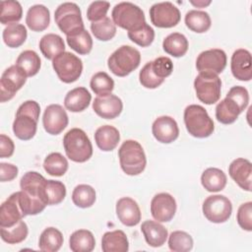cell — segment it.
Returning <instances> with one entry per match:
<instances>
[{
	"label": "cell",
	"mask_w": 252,
	"mask_h": 252,
	"mask_svg": "<svg viewBox=\"0 0 252 252\" xmlns=\"http://www.w3.org/2000/svg\"><path fill=\"white\" fill-rule=\"evenodd\" d=\"M45 182L46 179L36 171H28L21 178V191H18V195L25 216L37 215L48 205Z\"/></svg>",
	"instance_id": "6da1fadb"
},
{
	"label": "cell",
	"mask_w": 252,
	"mask_h": 252,
	"mask_svg": "<svg viewBox=\"0 0 252 252\" xmlns=\"http://www.w3.org/2000/svg\"><path fill=\"white\" fill-rule=\"evenodd\" d=\"M40 114L39 104L34 100H27L22 103L13 122V132L15 136L23 141L33 138L36 133L37 121Z\"/></svg>",
	"instance_id": "7a4b0ae2"
},
{
	"label": "cell",
	"mask_w": 252,
	"mask_h": 252,
	"mask_svg": "<svg viewBox=\"0 0 252 252\" xmlns=\"http://www.w3.org/2000/svg\"><path fill=\"white\" fill-rule=\"evenodd\" d=\"M121 169L127 175H138L146 167L147 159L143 147L135 140H126L118 150Z\"/></svg>",
	"instance_id": "3957f363"
},
{
	"label": "cell",
	"mask_w": 252,
	"mask_h": 252,
	"mask_svg": "<svg viewBox=\"0 0 252 252\" xmlns=\"http://www.w3.org/2000/svg\"><path fill=\"white\" fill-rule=\"evenodd\" d=\"M63 147L67 158L75 162H85L93 156L92 143L80 128H72L64 135Z\"/></svg>",
	"instance_id": "277c9868"
},
{
	"label": "cell",
	"mask_w": 252,
	"mask_h": 252,
	"mask_svg": "<svg viewBox=\"0 0 252 252\" xmlns=\"http://www.w3.org/2000/svg\"><path fill=\"white\" fill-rule=\"evenodd\" d=\"M184 124L188 133L195 138H207L213 134L215 126L207 110L199 104H190L184 109Z\"/></svg>",
	"instance_id": "5b68a950"
},
{
	"label": "cell",
	"mask_w": 252,
	"mask_h": 252,
	"mask_svg": "<svg viewBox=\"0 0 252 252\" xmlns=\"http://www.w3.org/2000/svg\"><path fill=\"white\" fill-rule=\"evenodd\" d=\"M141 53L130 45H121L107 59L109 70L118 77H125L138 68Z\"/></svg>",
	"instance_id": "8992f818"
},
{
	"label": "cell",
	"mask_w": 252,
	"mask_h": 252,
	"mask_svg": "<svg viewBox=\"0 0 252 252\" xmlns=\"http://www.w3.org/2000/svg\"><path fill=\"white\" fill-rule=\"evenodd\" d=\"M173 71V63L169 57L160 56L146 63L139 74V80L143 87L156 89L159 87L164 79Z\"/></svg>",
	"instance_id": "52a82bcc"
},
{
	"label": "cell",
	"mask_w": 252,
	"mask_h": 252,
	"mask_svg": "<svg viewBox=\"0 0 252 252\" xmlns=\"http://www.w3.org/2000/svg\"><path fill=\"white\" fill-rule=\"evenodd\" d=\"M111 16L115 26L128 32L136 30L146 23L143 10L131 2H120L116 4L112 9Z\"/></svg>",
	"instance_id": "ba28073f"
},
{
	"label": "cell",
	"mask_w": 252,
	"mask_h": 252,
	"mask_svg": "<svg viewBox=\"0 0 252 252\" xmlns=\"http://www.w3.org/2000/svg\"><path fill=\"white\" fill-rule=\"evenodd\" d=\"M194 89L200 101L205 104H214L220 97L221 81L217 74L201 72L195 78Z\"/></svg>",
	"instance_id": "9c48e42d"
},
{
	"label": "cell",
	"mask_w": 252,
	"mask_h": 252,
	"mask_svg": "<svg viewBox=\"0 0 252 252\" xmlns=\"http://www.w3.org/2000/svg\"><path fill=\"white\" fill-rule=\"evenodd\" d=\"M52 67L60 81L66 84L77 81L83 71L82 60L75 54L64 51L52 60Z\"/></svg>",
	"instance_id": "30bf717a"
},
{
	"label": "cell",
	"mask_w": 252,
	"mask_h": 252,
	"mask_svg": "<svg viewBox=\"0 0 252 252\" xmlns=\"http://www.w3.org/2000/svg\"><path fill=\"white\" fill-rule=\"evenodd\" d=\"M202 211L205 218L214 223L226 221L232 213L230 200L223 195H212L206 198L203 203Z\"/></svg>",
	"instance_id": "8fae6325"
},
{
	"label": "cell",
	"mask_w": 252,
	"mask_h": 252,
	"mask_svg": "<svg viewBox=\"0 0 252 252\" xmlns=\"http://www.w3.org/2000/svg\"><path fill=\"white\" fill-rule=\"evenodd\" d=\"M54 20L60 31L66 35L78 28H84L81 10L73 2L60 4L55 10Z\"/></svg>",
	"instance_id": "7c38bea8"
},
{
	"label": "cell",
	"mask_w": 252,
	"mask_h": 252,
	"mask_svg": "<svg viewBox=\"0 0 252 252\" xmlns=\"http://www.w3.org/2000/svg\"><path fill=\"white\" fill-rule=\"evenodd\" d=\"M27 74L18 65H12L7 68L0 79V96L1 102L12 99L16 93L25 85Z\"/></svg>",
	"instance_id": "4fadbf2b"
},
{
	"label": "cell",
	"mask_w": 252,
	"mask_h": 252,
	"mask_svg": "<svg viewBox=\"0 0 252 252\" xmlns=\"http://www.w3.org/2000/svg\"><path fill=\"white\" fill-rule=\"evenodd\" d=\"M150 19L154 26L158 28L175 27L181 19L179 9L171 2L155 3L150 8Z\"/></svg>",
	"instance_id": "5bb4252c"
},
{
	"label": "cell",
	"mask_w": 252,
	"mask_h": 252,
	"mask_svg": "<svg viewBox=\"0 0 252 252\" xmlns=\"http://www.w3.org/2000/svg\"><path fill=\"white\" fill-rule=\"evenodd\" d=\"M226 66V54L222 49L213 48L201 52L196 60V68L201 72H211L219 75Z\"/></svg>",
	"instance_id": "9a60e30c"
},
{
	"label": "cell",
	"mask_w": 252,
	"mask_h": 252,
	"mask_svg": "<svg viewBox=\"0 0 252 252\" xmlns=\"http://www.w3.org/2000/svg\"><path fill=\"white\" fill-rule=\"evenodd\" d=\"M176 213V201L169 193H158L151 201V214L159 222L170 221Z\"/></svg>",
	"instance_id": "2e32d148"
},
{
	"label": "cell",
	"mask_w": 252,
	"mask_h": 252,
	"mask_svg": "<svg viewBox=\"0 0 252 252\" xmlns=\"http://www.w3.org/2000/svg\"><path fill=\"white\" fill-rule=\"evenodd\" d=\"M69 119L66 110L60 104L48 105L42 116L44 130L50 135L60 134L68 125Z\"/></svg>",
	"instance_id": "e0dca14e"
},
{
	"label": "cell",
	"mask_w": 252,
	"mask_h": 252,
	"mask_svg": "<svg viewBox=\"0 0 252 252\" xmlns=\"http://www.w3.org/2000/svg\"><path fill=\"white\" fill-rule=\"evenodd\" d=\"M152 133L158 142L169 144L178 138L179 128L177 122L172 117L162 115L154 121Z\"/></svg>",
	"instance_id": "ac0fdd59"
},
{
	"label": "cell",
	"mask_w": 252,
	"mask_h": 252,
	"mask_svg": "<svg viewBox=\"0 0 252 252\" xmlns=\"http://www.w3.org/2000/svg\"><path fill=\"white\" fill-rule=\"evenodd\" d=\"M94 111L101 118L114 119L123 109L122 100L115 94L96 96L93 102Z\"/></svg>",
	"instance_id": "d6986e66"
},
{
	"label": "cell",
	"mask_w": 252,
	"mask_h": 252,
	"mask_svg": "<svg viewBox=\"0 0 252 252\" xmlns=\"http://www.w3.org/2000/svg\"><path fill=\"white\" fill-rule=\"evenodd\" d=\"M25 217L20 205L18 192H15L0 207V227L12 226Z\"/></svg>",
	"instance_id": "ffe728a7"
},
{
	"label": "cell",
	"mask_w": 252,
	"mask_h": 252,
	"mask_svg": "<svg viewBox=\"0 0 252 252\" xmlns=\"http://www.w3.org/2000/svg\"><path fill=\"white\" fill-rule=\"evenodd\" d=\"M230 69L235 79L245 82L250 81L252 78L251 53L244 48L236 49L231 55Z\"/></svg>",
	"instance_id": "44dd1931"
},
{
	"label": "cell",
	"mask_w": 252,
	"mask_h": 252,
	"mask_svg": "<svg viewBox=\"0 0 252 252\" xmlns=\"http://www.w3.org/2000/svg\"><path fill=\"white\" fill-rule=\"evenodd\" d=\"M228 173L240 188L248 192L251 191L252 164L250 160L243 158L232 160L228 166Z\"/></svg>",
	"instance_id": "7402d4cb"
},
{
	"label": "cell",
	"mask_w": 252,
	"mask_h": 252,
	"mask_svg": "<svg viewBox=\"0 0 252 252\" xmlns=\"http://www.w3.org/2000/svg\"><path fill=\"white\" fill-rule=\"evenodd\" d=\"M116 215L118 220L126 226L137 225L141 220V211L135 200L130 197H122L116 203Z\"/></svg>",
	"instance_id": "603a6c76"
},
{
	"label": "cell",
	"mask_w": 252,
	"mask_h": 252,
	"mask_svg": "<svg viewBox=\"0 0 252 252\" xmlns=\"http://www.w3.org/2000/svg\"><path fill=\"white\" fill-rule=\"evenodd\" d=\"M141 230L146 242L152 247L162 246L168 236L167 229L159 221L145 220L141 225Z\"/></svg>",
	"instance_id": "cb8c5ba5"
},
{
	"label": "cell",
	"mask_w": 252,
	"mask_h": 252,
	"mask_svg": "<svg viewBox=\"0 0 252 252\" xmlns=\"http://www.w3.org/2000/svg\"><path fill=\"white\" fill-rule=\"evenodd\" d=\"M50 23L49 10L41 4H36L29 8L26 16L28 28L33 32H42L48 28Z\"/></svg>",
	"instance_id": "d4e9b609"
},
{
	"label": "cell",
	"mask_w": 252,
	"mask_h": 252,
	"mask_svg": "<svg viewBox=\"0 0 252 252\" xmlns=\"http://www.w3.org/2000/svg\"><path fill=\"white\" fill-rule=\"evenodd\" d=\"M91 100L90 92L84 87H78L67 93L64 98V106L71 112H81L89 106Z\"/></svg>",
	"instance_id": "484cf974"
},
{
	"label": "cell",
	"mask_w": 252,
	"mask_h": 252,
	"mask_svg": "<svg viewBox=\"0 0 252 252\" xmlns=\"http://www.w3.org/2000/svg\"><path fill=\"white\" fill-rule=\"evenodd\" d=\"M94 141L99 150L110 152L116 148L120 141L119 131L111 125H103L96 129Z\"/></svg>",
	"instance_id": "4316f807"
},
{
	"label": "cell",
	"mask_w": 252,
	"mask_h": 252,
	"mask_svg": "<svg viewBox=\"0 0 252 252\" xmlns=\"http://www.w3.org/2000/svg\"><path fill=\"white\" fill-rule=\"evenodd\" d=\"M68 45L77 53L86 55L92 51L93 38L85 28H78L66 35Z\"/></svg>",
	"instance_id": "83f0119b"
},
{
	"label": "cell",
	"mask_w": 252,
	"mask_h": 252,
	"mask_svg": "<svg viewBox=\"0 0 252 252\" xmlns=\"http://www.w3.org/2000/svg\"><path fill=\"white\" fill-rule=\"evenodd\" d=\"M101 249L103 252H127L129 242L125 232L120 229L105 232L101 238Z\"/></svg>",
	"instance_id": "f1b7e54d"
},
{
	"label": "cell",
	"mask_w": 252,
	"mask_h": 252,
	"mask_svg": "<svg viewBox=\"0 0 252 252\" xmlns=\"http://www.w3.org/2000/svg\"><path fill=\"white\" fill-rule=\"evenodd\" d=\"M226 180L225 173L217 167H209L201 175V183L208 192L221 191L226 185Z\"/></svg>",
	"instance_id": "f546056e"
},
{
	"label": "cell",
	"mask_w": 252,
	"mask_h": 252,
	"mask_svg": "<svg viewBox=\"0 0 252 252\" xmlns=\"http://www.w3.org/2000/svg\"><path fill=\"white\" fill-rule=\"evenodd\" d=\"M39 49L45 58L53 60L57 55L65 51V43L60 35L47 33L40 38Z\"/></svg>",
	"instance_id": "4dcf8cb0"
},
{
	"label": "cell",
	"mask_w": 252,
	"mask_h": 252,
	"mask_svg": "<svg viewBox=\"0 0 252 252\" xmlns=\"http://www.w3.org/2000/svg\"><path fill=\"white\" fill-rule=\"evenodd\" d=\"M69 246L73 252H91L95 246L94 236L88 229H78L71 234Z\"/></svg>",
	"instance_id": "1f68e13d"
},
{
	"label": "cell",
	"mask_w": 252,
	"mask_h": 252,
	"mask_svg": "<svg viewBox=\"0 0 252 252\" xmlns=\"http://www.w3.org/2000/svg\"><path fill=\"white\" fill-rule=\"evenodd\" d=\"M241 113L239 106L229 97L223 98L216 106V118L222 124H231Z\"/></svg>",
	"instance_id": "d6a6232c"
},
{
	"label": "cell",
	"mask_w": 252,
	"mask_h": 252,
	"mask_svg": "<svg viewBox=\"0 0 252 252\" xmlns=\"http://www.w3.org/2000/svg\"><path fill=\"white\" fill-rule=\"evenodd\" d=\"M162 48L173 57H182L188 50V40L184 34L172 32L163 39Z\"/></svg>",
	"instance_id": "836d02e7"
},
{
	"label": "cell",
	"mask_w": 252,
	"mask_h": 252,
	"mask_svg": "<svg viewBox=\"0 0 252 252\" xmlns=\"http://www.w3.org/2000/svg\"><path fill=\"white\" fill-rule=\"evenodd\" d=\"M185 25L189 30L197 33L206 32L212 25L210 15L201 10H190L185 15Z\"/></svg>",
	"instance_id": "e575fe53"
},
{
	"label": "cell",
	"mask_w": 252,
	"mask_h": 252,
	"mask_svg": "<svg viewBox=\"0 0 252 252\" xmlns=\"http://www.w3.org/2000/svg\"><path fill=\"white\" fill-rule=\"evenodd\" d=\"M63 240L64 239L61 231L50 226L41 232L38 240V247L41 251L56 252L61 248Z\"/></svg>",
	"instance_id": "d590c367"
},
{
	"label": "cell",
	"mask_w": 252,
	"mask_h": 252,
	"mask_svg": "<svg viewBox=\"0 0 252 252\" xmlns=\"http://www.w3.org/2000/svg\"><path fill=\"white\" fill-rule=\"evenodd\" d=\"M27 29L22 24H11L7 26L2 32L4 43L11 48L21 46L27 39Z\"/></svg>",
	"instance_id": "8d00e7d4"
},
{
	"label": "cell",
	"mask_w": 252,
	"mask_h": 252,
	"mask_svg": "<svg viewBox=\"0 0 252 252\" xmlns=\"http://www.w3.org/2000/svg\"><path fill=\"white\" fill-rule=\"evenodd\" d=\"M0 22L2 25L16 24L22 19V5L15 0H3L0 2Z\"/></svg>",
	"instance_id": "74e56055"
},
{
	"label": "cell",
	"mask_w": 252,
	"mask_h": 252,
	"mask_svg": "<svg viewBox=\"0 0 252 252\" xmlns=\"http://www.w3.org/2000/svg\"><path fill=\"white\" fill-rule=\"evenodd\" d=\"M18 65L27 74L28 77L36 75L40 69L41 61L38 54L33 50H25L20 53L16 60Z\"/></svg>",
	"instance_id": "f35d334b"
},
{
	"label": "cell",
	"mask_w": 252,
	"mask_h": 252,
	"mask_svg": "<svg viewBox=\"0 0 252 252\" xmlns=\"http://www.w3.org/2000/svg\"><path fill=\"white\" fill-rule=\"evenodd\" d=\"M29 233L28 225L24 220L8 227H0V235L3 241L8 244H17L24 241Z\"/></svg>",
	"instance_id": "ab89813d"
},
{
	"label": "cell",
	"mask_w": 252,
	"mask_h": 252,
	"mask_svg": "<svg viewBox=\"0 0 252 252\" xmlns=\"http://www.w3.org/2000/svg\"><path fill=\"white\" fill-rule=\"evenodd\" d=\"M96 196L94 189L88 184L77 185L72 192L73 203L82 209L92 207L95 202Z\"/></svg>",
	"instance_id": "60d3db41"
},
{
	"label": "cell",
	"mask_w": 252,
	"mask_h": 252,
	"mask_svg": "<svg viewBox=\"0 0 252 252\" xmlns=\"http://www.w3.org/2000/svg\"><path fill=\"white\" fill-rule=\"evenodd\" d=\"M67 158L60 153L49 154L44 161L43 168L51 176H62L68 169Z\"/></svg>",
	"instance_id": "b9f144b4"
},
{
	"label": "cell",
	"mask_w": 252,
	"mask_h": 252,
	"mask_svg": "<svg viewBox=\"0 0 252 252\" xmlns=\"http://www.w3.org/2000/svg\"><path fill=\"white\" fill-rule=\"evenodd\" d=\"M91 31L96 39L107 41L116 34V26L110 18L105 17L97 22H93L91 24Z\"/></svg>",
	"instance_id": "7bdbcfd3"
},
{
	"label": "cell",
	"mask_w": 252,
	"mask_h": 252,
	"mask_svg": "<svg viewBox=\"0 0 252 252\" xmlns=\"http://www.w3.org/2000/svg\"><path fill=\"white\" fill-rule=\"evenodd\" d=\"M90 87L97 96H103L111 94L114 89V81L107 73L97 72L92 77Z\"/></svg>",
	"instance_id": "ee69618b"
},
{
	"label": "cell",
	"mask_w": 252,
	"mask_h": 252,
	"mask_svg": "<svg viewBox=\"0 0 252 252\" xmlns=\"http://www.w3.org/2000/svg\"><path fill=\"white\" fill-rule=\"evenodd\" d=\"M192 236L182 230H175L168 236V247L173 252H187L193 248Z\"/></svg>",
	"instance_id": "f6af8a7d"
},
{
	"label": "cell",
	"mask_w": 252,
	"mask_h": 252,
	"mask_svg": "<svg viewBox=\"0 0 252 252\" xmlns=\"http://www.w3.org/2000/svg\"><path fill=\"white\" fill-rule=\"evenodd\" d=\"M128 37L139 46L147 47L151 45L155 39V31L150 25L144 23L138 29L128 32Z\"/></svg>",
	"instance_id": "bcb514c9"
},
{
	"label": "cell",
	"mask_w": 252,
	"mask_h": 252,
	"mask_svg": "<svg viewBox=\"0 0 252 252\" xmlns=\"http://www.w3.org/2000/svg\"><path fill=\"white\" fill-rule=\"evenodd\" d=\"M45 196L48 205H58L66 196V187L61 181L46 179Z\"/></svg>",
	"instance_id": "7dc6e473"
},
{
	"label": "cell",
	"mask_w": 252,
	"mask_h": 252,
	"mask_svg": "<svg viewBox=\"0 0 252 252\" xmlns=\"http://www.w3.org/2000/svg\"><path fill=\"white\" fill-rule=\"evenodd\" d=\"M110 4L106 1H94L90 4L87 10V18L89 21L97 22L106 17Z\"/></svg>",
	"instance_id": "c3c4849f"
},
{
	"label": "cell",
	"mask_w": 252,
	"mask_h": 252,
	"mask_svg": "<svg viewBox=\"0 0 252 252\" xmlns=\"http://www.w3.org/2000/svg\"><path fill=\"white\" fill-rule=\"evenodd\" d=\"M252 202H246L239 206L237 211V222L239 226L247 231L252 230Z\"/></svg>",
	"instance_id": "681fc988"
},
{
	"label": "cell",
	"mask_w": 252,
	"mask_h": 252,
	"mask_svg": "<svg viewBox=\"0 0 252 252\" xmlns=\"http://www.w3.org/2000/svg\"><path fill=\"white\" fill-rule=\"evenodd\" d=\"M226 97L231 98L239 106L241 112L244 111V109L247 107L248 102H249L248 91L242 86L232 87L228 91V93L226 94Z\"/></svg>",
	"instance_id": "f907efd6"
},
{
	"label": "cell",
	"mask_w": 252,
	"mask_h": 252,
	"mask_svg": "<svg viewBox=\"0 0 252 252\" xmlns=\"http://www.w3.org/2000/svg\"><path fill=\"white\" fill-rule=\"evenodd\" d=\"M18 167L12 163L1 162L0 163V180L1 182L12 181L18 175Z\"/></svg>",
	"instance_id": "816d5d0a"
},
{
	"label": "cell",
	"mask_w": 252,
	"mask_h": 252,
	"mask_svg": "<svg viewBox=\"0 0 252 252\" xmlns=\"http://www.w3.org/2000/svg\"><path fill=\"white\" fill-rule=\"evenodd\" d=\"M15 145L13 140L5 134L0 135V158H10L14 154Z\"/></svg>",
	"instance_id": "f5cc1de1"
},
{
	"label": "cell",
	"mask_w": 252,
	"mask_h": 252,
	"mask_svg": "<svg viewBox=\"0 0 252 252\" xmlns=\"http://www.w3.org/2000/svg\"><path fill=\"white\" fill-rule=\"evenodd\" d=\"M190 3L192 5H194L195 7H197V8H204V7L208 6V5H210L212 3V1H210V0H208V1H205V0H197V1L191 0Z\"/></svg>",
	"instance_id": "db71d44e"
}]
</instances>
